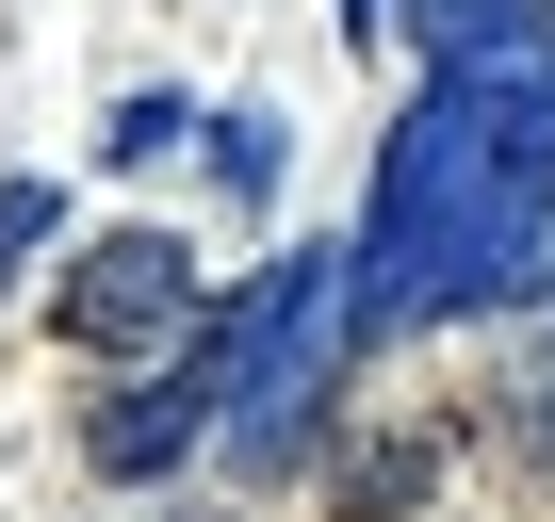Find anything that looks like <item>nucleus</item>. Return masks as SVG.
<instances>
[{
  "label": "nucleus",
  "instance_id": "f257e3e1",
  "mask_svg": "<svg viewBox=\"0 0 555 522\" xmlns=\"http://www.w3.org/2000/svg\"><path fill=\"white\" fill-rule=\"evenodd\" d=\"M555 278V66L506 34L474 66H425V99L376 147L360 212V343L441 311H522Z\"/></svg>",
  "mask_w": 555,
  "mask_h": 522
},
{
  "label": "nucleus",
  "instance_id": "f03ea898",
  "mask_svg": "<svg viewBox=\"0 0 555 522\" xmlns=\"http://www.w3.org/2000/svg\"><path fill=\"white\" fill-rule=\"evenodd\" d=\"M261 327H278V278L212 295V311L180 327V360H164L147 392H115V408L82 425V457H99L115 490H147V473H180L196 441H229V408H245V376H261Z\"/></svg>",
  "mask_w": 555,
  "mask_h": 522
},
{
  "label": "nucleus",
  "instance_id": "7ed1b4c3",
  "mask_svg": "<svg viewBox=\"0 0 555 522\" xmlns=\"http://www.w3.org/2000/svg\"><path fill=\"white\" fill-rule=\"evenodd\" d=\"M212 295H196V261H180V229H99L82 261H66V295H50V327L82 343V360H131V343H164V327H196Z\"/></svg>",
  "mask_w": 555,
  "mask_h": 522
},
{
  "label": "nucleus",
  "instance_id": "20e7f679",
  "mask_svg": "<svg viewBox=\"0 0 555 522\" xmlns=\"http://www.w3.org/2000/svg\"><path fill=\"white\" fill-rule=\"evenodd\" d=\"M425 490H441V441H376V457H344L327 506H344V522H392V506H425Z\"/></svg>",
  "mask_w": 555,
  "mask_h": 522
},
{
  "label": "nucleus",
  "instance_id": "39448f33",
  "mask_svg": "<svg viewBox=\"0 0 555 522\" xmlns=\"http://www.w3.org/2000/svg\"><path fill=\"white\" fill-rule=\"evenodd\" d=\"M522 34V0H409V50L425 66H474V50H506Z\"/></svg>",
  "mask_w": 555,
  "mask_h": 522
},
{
  "label": "nucleus",
  "instance_id": "423d86ee",
  "mask_svg": "<svg viewBox=\"0 0 555 522\" xmlns=\"http://www.w3.org/2000/svg\"><path fill=\"white\" fill-rule=\"evenodd\" d=\"M34 245H66V180H0V295L34 278Z\"/></svg>",
  "mask_w": 555,
  "mask_h": 522
},
{
  "label": "nucleus",
  "instance_id": "0eeeda50",
  "mask_svg": "<svg viewBox=\"0 0 555 522\" xmlns=\"http://www.w3.org/2000/svg\"><path fill=\"white\" fill-rule=\"evenodd\" d=\"M212 180L229 196H278V115H212Z\"/></svg>",
  "mask_w": 555,
  "mask_h": 522
},
{
  "label": "nucleus",
  "instance_id": "6e6552de",
  "mask_svg": "<svg viewBox=\"0 0 555 522\" xmlns=\"http://www.w3.org/2000/svg\"><path fill=\"white\" fill-rule=\"evenodd\" d=\"M180 131H212V115H180V99H131V115H115V131H99V147H115V164H164V147H180Z\"/></svg>",
  "mask_w": 555,
  "mask_h": 522
},
{
  "label": "nucleus",
  "instance_id": "1a4fd4ad",
  "mask_svg": "<svg viewBox=\"0 0 555 522\" xmlns=\"http://www.w3.org/2000/svg\"><path fill=\"white\" fill-rule=\"evenodd\" d=\"M506 392H522V457H539V473H555V327H539V360H522V376H506Z\"/></svg>",
  "mask_w": 555,
  "mask_h": 522
},
{
  "label": "nucleus",
  "instance_id": "9d476101",
  "mask_svg": "<svg viewBox=\"0 0 555 522\" xmlns=\"http://www.w3.org/2000/svg\"><path fill=\"white\" fill-rule=\"evenodd\" d=\"M344 34H392V0H344Z\"/></svg>",
  "mask_w": 555,
  "mask_h": 522
}]
</instances>
